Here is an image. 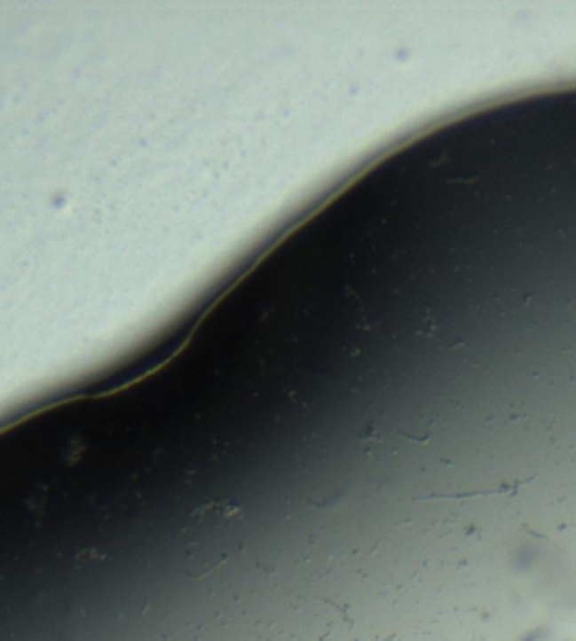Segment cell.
<instances>
[{
	"mask_svg": "<svg viewBox=\"0 0 576 641\" xmlns=\"http://www.w3.org/2000/svg\"><path fill=\"white\" fill-rule=\"evenodd\" d=\"M241 515V506L233 500H214L208 502V504L199 506V509L192 513V520L201 522L205 527H218L225 525V522L234 520Z\"/></svg>",
	"mask_w": 576,
	"mask_h": 641,
	"instance_id": "cell-1",
	"label": "cell"
}]
</instances>
